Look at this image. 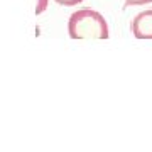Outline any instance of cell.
<instances>
[{
	"label": "cell",
	"instance_id": "277c9868",
	"mask_svg": "<svg viewBox=\"0 0 152 152\" xmlns=\"http://www.w3.org/2000/svg\"><path fill=\"white\" fill-rule=\"evenodd\" d=\"M152 0H125V7H137V5H147Z\"/></svg>",
	"mask_w": 152,
	"mask_h": 152
},
{
	"label": "cell",
	"instance_id": "7a4b0ae2",
	"mask_svg": "<svg viewBox=\"0 0 152 152\" xmlns=\"http://www.w3.org/2000/svg\"><path fill=\"white\" fill-rule=\"evenodd\" d=\"M130 31L135 39H152V9L140 12L132 19Z\"/></svg>",
	"mask_w": 152,
	"mask_h": 152
},
{
	"label": "cell",
	"instance_id": "3957f363",
	"mask_svg": "<svg viewBox=\"0 0 152 152\" xmlns=\"http://www.w3.org/2000/svg\"><path fill=\"white\" fill-rule=\"evenodd\" d=\"M49 5V0H36V15H41L42 12H46Z\"/></svg>",
	"mask_w": 152,
	"mask_h": 152
},
{
	"label": "cell",
	"instance_id": "5b68a950",
	"mask_svg": "<svg viewBox=\"0 0 152 152\" xmlns=\"http://www.w3.org/2000/svg\"><path fill=\"white\" fill-rule=\"evenodd\" d=\"M58 5H64V7H75L78 4H81L83 0H54Z\"/></svg>",
	"mask_w": 152,
	"mask_h": 152
},
{
	"label": "cell",
	"instance_id": "6da1fadb",
	"mask_svg": "<svg viewBox=\"0 0 152 152\" xmlns=\"http://www.w3.org/2000/svg\"><path fill=\"white\" fill-rule=\"evenodd\" d=\"M68 34L71 39H108V24L96 10L81 9L69 15Z\"/></svg>",
	"mask_w": 152,
	"mask_h": 152
}]
</instances>
